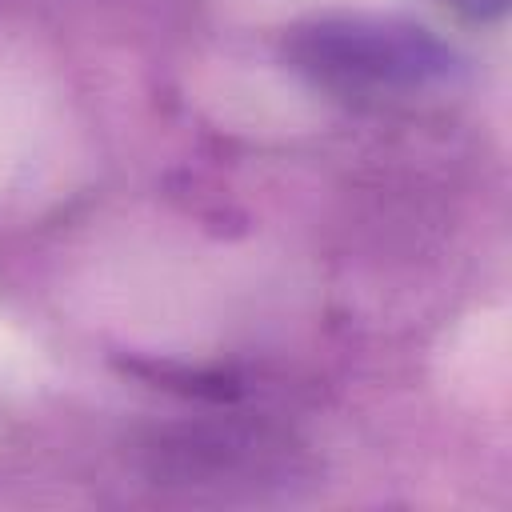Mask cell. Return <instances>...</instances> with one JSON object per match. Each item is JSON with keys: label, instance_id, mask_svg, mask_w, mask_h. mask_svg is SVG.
<instances>
[{"label": "cell", "instance_id": "1", "mask_svg": "<svg viewBox=\"0 0 512 512\" xmlns=\"http://www.w3.org/2000/svg\"><path fill=\"white\" fill-rule=\"evenodd\" d=\"M280 60L312 92L348 108H404L456 88L460 52L400 12L336 8L284 28Z\"/></svg>", "mask_w": 512, "mask_h": 512}, {"label": "cell", "instance_id": "2", "mask_svg": "<svg viewBox=\"0 0 512 512\" xmlns=\"http://www.w3.org/2000/svg\"><path fill=\"white\" fill-rule=\"evenodd\" d=\"M512 0H448V8L468 24H500Z\"/></svg>", "mask_w": 512, "mask_h": 512}]
</instances>
